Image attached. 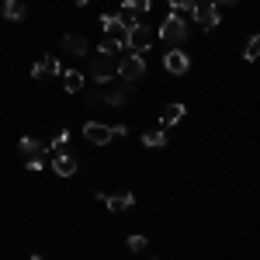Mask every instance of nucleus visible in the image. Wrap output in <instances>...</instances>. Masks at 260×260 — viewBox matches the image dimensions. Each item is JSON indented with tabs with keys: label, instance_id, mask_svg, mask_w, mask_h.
Instances as JSON below:
<instances>
[{
	"label": "nucleus",
	"instance_id": "393cba45",
	"mask_svg": "<svg viewBox=\"0 0 260 260\" xmlns=\"http://www.w3.org/2000/svg\"><path fill=\"white\" fill-rule=\"evenodd\" d=\"M45 73H49V70H45V59H42V62H35V66H31V77H35V80H42Z\"/></svg>",
	"mask_w": 260,
	"mask_h": 260
},
{
	"label": "nucleus",
	"instance_id": "9d476101",
	"mask_svg": "<svg viewBox=\"0 0 260 260\" xmlns=\"http://www.w3.org/2000/svg\"><path fill=\"white\" fill-rule=\"evenodd\" d=\"M52 170H56L59 177H73V174H77V160H73L70 153H56V156H52Z\"/></svg>",
	"mask_w": 260,
	"mask_h": 260
},
{
	"label": "nucleus",
	"instance_id": "9b49d317",
	"mask_svg": "<svg viewBox=\"0 0 260 260\" xmlns=\"http://www.w3.org/2000/svg\"><path fill=\"white\" fill-rule=\"evenodd\" d=\"M184 111H187L184 104H167V108L160 111V125H163V128H170V125H177V121L184 118Z\"/></svg>",
	"mask_w": 260,
	"mask_h": 260
},
{
	"label": "nucleus",
	"instance_id": "4468645a",
	"mask_svg": "<svg viewBox=\"0 0 260 260\" xmlns=\"http://www.w3.org/2000/svg\"><path fill=\"white\" fill-rule=\"evenodd\" d=\"M62 45H66V52H73V56H87V39H83V35H66Z\"/></svg>",
	"mask_w": 260,
	"mask_h": 260
},
{
	"label": "nucleus",
	"instance_id": "0eeeda50",
	"mask_svg": "<svg viewBox=\"0 0 260 260\" xmlns=\"http://www.w3.org/2000/svg\"><path fill=\"white\" fill-rule=\"evenodd\" d=\"M149 45H153V31H149V24H136V28H132V31H128V45H125V49H132V52H146V49H149Z\"/></svg>",
	"mask_w": 260,
	"mask_h": 260
},
{
	"label": "nucleus",
	"instance_id": "a211bd4d",
	"mask_svg": "<svg viewBox=\"0 0 260 260\" xmlns=\"http://www.w3.org/2000/svg\"><path fill=\"white\" fill-rule=\"evenodd\" d=\"M243 59H246V62L260 59V35H253V39H246V49H243Z\"/></svg>",
	"mask_w": 260,
	"mask_h": 260
},
{
	"label": "nucleus",
	"instance_id": "f8f14e48",
	"mask_svg": "<svg viewBox=\"0 0 260 260\" xmlns=\"http://www.w3.org/2000/svg\"><path fill=\"white\" fill-rule=\"evenodd\" d=\"M62 87H66L70 94H80L83 90V73L80 70H66V73H62Z\"/></svg>",
	"mask_w": 260,
	"mask_h": 260
},
{
	"label": "nucleus",
	"instance_id": "f03ea898",
	"mask_svg": "<svg viewBox=\"0 0 260 260\" xmlns=\"http://www.w3.org/2000/svg\"><path fill=\"white\" fill-rule=\"evenodd\" d=\"M101 24H104V35H108V42H115V45H128V24H121L118 14H104L101 18Z\"/></svg>",
	"mask_w": 260,
	"mask_h": 260
},
{
	"label": "nucleus",
	"instance_id": "6ab92c4d",
	"mask_svg": "<svg viewBox=\"0 0 260 260\" xmlns=\"http://www.w3.org/2000/svg\"><path fill=\"white\" fill-rule=\"evenodd\" d=\"M125 98H128V90H111V94H101V104H108V108H118Z\"/></svg>",
	"mask_w": 260,
	"mask_h": 260
},
{
	"label": "nucleus",
	"instance_id": "7ed1b4c3",
	"mask_svg": "<svg viewBox=\"0 0 260 260\" xmlns=\"http://www.w3.org/2000/svg\"><path fill=\"white\" fill-rule=\"evenodd\" d=\"M142 73H146V59H142L139 52H128V56L118 62V77H121V80L132 83V80H139Z\"/></svg>",
	"mask_w": 260,
	"mask_h": 260
},
{
	"label": "nucleus",
	"instance_id": "b1692460",
	"mask_svg": "<svg viewBox=\"0 0 260 260\" xmlns=\"http://www.w3.org/2000/svg\"><path fill=\"white\" fill-rule=\"evenodd\" d=\"M118 49H121V45H115V42H108V39H104V42H101V49H98V52H104V56H115Z\"/></svg>",
	"mask_w": 260,
	"mask_h": 260
},
{
	"label": "nucleus",
	"instance_id": "1a4fd4ad",
	"mask_svg": "<svg viewBox=\"0 0 260 260\" xmlns=\"http://www.w3.org/2000/svg\"><path fill=\"white\" fill-rule=\"evenodd\" d=\"M163 66H167V73L180 77V73H187V70H191V59H187L180 49H170V52L163 56Z\"/></svg>",
	"mask_w": 260,
	"mask_h": 260
},
{
	"label": "nucleus",
	"instance_id": "f3484780",
	"mask_svg": "<svg viewBox=\"0 0 260 260\" xmlns=\"http://www.w3.org/2000/svg\"><path fill=\"white\" fill-rule=\"evenodd\" d=\"M142 142L153 146V149H160V146H167V132H163V128H156V132H142Z\"/></svg>",
	"mask_w": 260,
	"mask_h": 260
},
{
	"label": "nucleus",
	"instance_id": "5701e85b",
	"mask_svg": "<svg viewBox=\"0 0 260 260\" xmlns=\"http://www.w3.org/2000/svg\"><path fill=\"white\" fill-rule=\"evenodd\" d=\"M194 4H198V0H170L174 11H194Z\"/></svg>",
	"mask_w": 260,
	"mask_h": 260
},
{
	"label": "nucleus",
	"instance_id": "c85d7f7f",
	"mask_svg": "<svg viewBox=\"0 0 260 260\" xmlns=\"http://www.w3.org/2000/svg\"><path fill=\"white\" fill-rule=\"evenodd\" d=\"M73 4H77V7H83V4H90V0H73Z\"/></svg>",
	"mask_w": 260,
	"mask_h": 260
},
{
	"label": "nucleus",
	"instance_id": "412c9836",
	"mask_svg": "<svg viewBox=\"0 0 260 260\" xmlns=\"http://www.w3.org/2000/svg\"><path fill=\"white\" fill-rule=\"evenodd\" d=\"M128 250H132V253H142V250H146V236H139V233L128 236Z\"/></svg>",
	"mask_w": 260,
	"mask_h": 260
},
{
	"label": "nucleus",
	"instance_id": "bb28decb",
	"mask_svg": "<svg viewBox=\"0 0 260 260\" xmlns=\"http://www.w3.org/2000/svg\"><path fill=\"white\" fill-rule=\"evenodd\" d=\"M24 167H28V170H42V156H35V160H24Z\"/></svg>",
	"mask_w": 260,
	"mask_h": 260
},
{
	"label": "nucleus",
	"instance_id": "4be33fe9",
	"mask_svg": "<svg viewBox=\"0 0 260 260\" xmlns=\"http://www.w3.org/2000/svg\"><path fill=\"white\" fill-rule=\"evenodd\" d=\"M45 70H49L52 77H62V66H59V59H56V56H45Z\"/></svg>",
	"mask_w": 260,
	"mask_h": 260
},
{
	"label": "nucleus",
	"instance_id": "dca6fc26",
	"mask_svg": "<svg viewBox=\"0 0 260 260\" xmlns=\"http://www.w3.org/2000/svg\"><path fill=\"white\" fill-rule=\"evenodd\" d=\"M21 156H28V160H35V156H45V146L42 142H35V139H21Z\"/></svg>",
	"mask_w": 260,
	"mask_h": 260
},
{
	"label": "nucleus",
	"instance_id": "cd10ccee",
	"mask_svg": "<svg viewBox=\"0 0 260 260\" xmlns=\"http://www.w3.org/2000/svg\"><path fill=\"white\" fill-rule=\"evenodd\" d=\"M212 4H215V7H219V4H240V0H212Z\"/></svg>",
	"mask_w": 260,
	"mask_h": 260
},
{
	"label": "nucleus",
	"instance_id": "39448f33",
	"mask_svg": "<svg viewBox=\"0 0 260 260\" xmlns=\"http://www.w3.org/2000/svg\"><path fill=\"white\" fill-rule=\"evenodd\" d=\"M194 21H198L205 31L219 28V7H215L212 0H198V4H194Z\"/></svg>",
	"mask_w": 260,
	"mask_h": 260
},
{
	"label": "nucleus",
	"instance_id": "2eb2a0df",
	"mask_svg": "<svg viewBox=\"0 0 260 260\" xmlns=\"http://www.w3.org/2000/svg\"><path fill=\"white\" fill-rule=\"evenodd\" d=\"M139 11H136V4H132V0H125V4H121V11H118V21L121 24H128V28H136V24H139Z\"/></svg>",
	"mask_w": 260,
	"mask_h": 260
},
{
	"label": "nucleus",
	"instance_id": "ddd939ff",
	"mask_svg": "<svg viewBox=\"0 0 260 260\" xmlns=\"http://www.w3.org/2000/svg\"><path fill=\"white\" fill-rule=\"evenodd\" d=\"M24 14H28V7L21 0H4V18L7 21H21Z\"/></svg>",
	"mask_w": 260,
	"mask_h": 260
},
{
	"label": "nucleus",
	"instance_id": "423d86ee",
	"mask_svg": "<svg viewBox=\"0 0 260 260\" xmlns=\"http://www.w3.org/2000/svg\"><path fill=\"white\" fill-rule=\"evenodd\" d=\"M118 77V62H115V56H104V52H98L94 56V80L98 83H108Z\"/></svg>",
	"mask_w": 260,
	"mask_h": 260
},
{
	"label": "nucleus",
	"instance_id": "a878e982",
	"mask_svg": "<svg viewBox=\"0 0 260 260\" xmlns=\"http://www.w3.org/2000/svg\"><path fill=\"white\" fill-rule=\"evenodd\" d=\"M132 4H136L139 14H142V11H153V0H132Z\"/></svg>",
	"mask_w": 260,
	"mask_h": 260
},
{
	"label": "nucleus",
	"instance_id": "c756f323",
	"mask_svg": "<svg viewBox=\"0 0 260 260\" xmlns=\"http://www.w3.org/2000/svg\"><path fill=\"white\" fill-rule=\"evenodd\" d=\"M31 260H42V257H39V253H35V257H31Z\"/></svg>",
	"mask_w": 260,
	"mask_h": 260
},
{
	"label": "nucleus",
	"instance_id": "aec40b11",
	"mask_svg": "<svg viewBox=\"0 0 260 260\" xmlns=\"http://www.w3.org/2000/svg\"><path fill=\"white\" fill-rule=\"evenodd\" d=\"M66 142H70V132L62 128V132H56V136H52V142H49L45 149H56V153H62V149H66Z\"/></svg>",
	"mask_w": 260,
	"mask_h": 260
},
{
	"label": "nucleus",
	"instance_id": "20e7f679",
	"mask_svg": "<svg viewBox=\"0 0 260 260\" xmlns=\"http://www.w3.org/2000/svg\"><path fill=\"white\" fill-rule=\"evenodd\" d=\"M83 136L94 142V146H108V142L115 139L118 132H115V125H104V121H87V125H83Z\"/></svg>",
	"mask_w": 260,
	"mask_h": 260
},
{
	"label": "nucleus",
	"instance_id": "f257e3e1",
	"mask_svg": "<svg viewBox=\"0 0 260 260\" xmlns=\"http://www.w3.org/2000/svg\"><path fill=\"white\" fill-rule=\"evenodd\" d=\"M160 39L170 45V49H177L180 42L187 39V21L180 18V11H170L167 14V21L160 24Z\"/></svg>",
	"mask_w": 260,
	"mask_h": 260
},
{
	"label": "nucleus",
	"instance_id": "6e6552de",
	"mask_svg": "<svg viewBox=\"0 0 260 260\" xmlns=\"http://www.w3.org/2000/svg\"><path fill=\"white\" fill-rule=\"evenodd\" d=\"M98 198L104 201V205H108V212H115V215H121L125 208H132V205H136V194H128V191H121V194H104V191H101Z\"/></svg>",
	"mask_w": 260,
	"mask_h": 260
}]
</instances>
